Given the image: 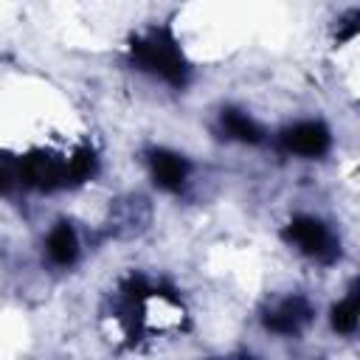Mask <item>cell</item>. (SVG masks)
<instances>
[{"instance_id":"obj_3","label":"cell","mask_w":360,"mask_h":360,"mask_svg":"<svg viewBox=\"0 0 360 360\" xmlns=\"http://www.w3.org/2000/svg\"><path fill=\"white\" fill-rule=\"evenodd\" d=\"M281 239L295 248L301 256L318 262V264H332L340 256V242L332 233V228L309 214H295L284 228H281Z\"/></svg>"},{"instance_id":"obj_1","label":"cell","mask_w":360,"mask_h":360,"mask_svg":"<svg viewBox=\"0 0 360 360\" xmlns=\"http://www.w3.org/2000/svg\"><path fill=\"white\" fill-rule=\"evenodd\" d=\"M127 59L132 68L166 82L169 87H186L191 79V62L169 22L149 25L146 31H138L129 37Z\"/></svg>"},{"instance_id":"obj_8","label":"cell","mask_w":360,"mask_h":360,"mask_svg":"<svg viewBox=\"0 0 360 360\" xmlns=\"http://www.w3.org/2000/svg\"><path fill=\"white\" fill-rule=\"evenodd\" d=\"M45 253L56 267H70L79 259V236L70 222H56L45 236Z\"/></svg>"},{"instance_id":"obj_12","label":"cell","mask_w":360,"mask_h":360,"mask_svg":"<svg viewBox=\"0 0 360 360\" xmlns=\"http://www.w3.org/2000/svg\"><path fill=\"white\" fill-rule=\"evenodd\" d=\"M217 360H256L250 354H231V357H217Z\"/></svg>"},{"instance_id":"obj_9","label":"cell","mask_w":360,"mask_h":360,"mask_svg":"<svg viewBox=\"0 0 360 360\" xmlns=\"http://www.w3.org/2000/svg\"><path fill=\"white\" fill-rule=\"evenodd\" d=\"M357 318H360V292H357V284L349 287V292L332 307V329L340 332V335H354L357 329Z\"/></svg>"},{"instance_id":"obj_5","label":"cell","mask_w":360,"mask_h":360,"mask_svg":"<svg viewBox=\"0 0 360 360\" xmlns=\"http://www.w3.org/2000/svg\"><path fill=\"white\" fill-rule=\"evenodd\" d=\"M312 315H315V309L304 295H287L278 304H273L270 309H264L262 323L267 332L290 338V335H301L312 323Z\"/></svg>"},{"instance_id":"obj_7","label":"cell","mask_w":360,"mask_h":360,"mask_svg":"<svg viewBox=\"0 0 360 360\" xmlns=\"http://www.w3.org/2000/svg\"><path fill=\"white\" fill-rule=\"evenodd\" d=\"M219 129H222V135L228 141H239V143H250V146L264 141L262 124L253 115H248L245 110H239V107H225L219 112Z\"/></svg>"},{"instance_id":"obj_2","label":"cell","mask_w":360,"mask_h":360,"mask_svg":"<svg viewBox=\"0 0 360 360\" xmlns=\"http://www.w3.org/2000/svg\"><path fill=\"white\" fill-rule=\"evenodd\" d=\"M20 186L37 188V191H62L87 183L98 172L96 149L79 146L73 155H56V152H28L17 158Z\"/></svg>"},{"instance_id":"obj_6","label":"cell","mask_w":360,"mask_h":360,"mask_svg":"<svg viewBox=\"0 0 360 360\" xmlns=\"http://www.w3.org/2000/svg\"><path fill=\"white\" fill-rule=\"evenodd\" d=\"M146 163H149V174H152V183L160 188V191H169V194H177L183 191V186L188 183V174H191V160L174 149H149L146 152Z\"/></svg>"},{"instance_id":"obj_10","label":"cell","mask_w":360,"mask_h":360,"mask_svg":"<svg viewBox=\"0 0 360 360\" xmlns=\"http://www.w3.org/2000/svg\"><path fill=\"white\" fill-rule=\"evenodd\" d=\"M20 186V172H17V158L0 152V197L11 194Z\"/></svg>"},{"instance_id":"obj_11","label":"cell","mask_w":360,"mask_h":360,"mask_svg":"<svg viewBox=\"0 0 360 360\" xmlns=\"http://www.w3.org/2000/svg\"><path fill=\"white\" fill-rule=\"evenodd\" d=\"M360 31V8H352L343 20H340V34H338V42H349L354 39Z\"/></svg>"},{"instance_id":"obj_4","label":"cell","mask_w":360,"mask_h":360,"mask_svg":"<svg viewBox=\"0 0 360 360\" xmlns=\"http://www.w3.org/2000/svg\"><path fill=\"white\" fill-rule=\"evenodd\" d=\"M278 149L295 158H323L332 149V132L323 121H295L278 132Z\"/></svg>"}]
</instances>
